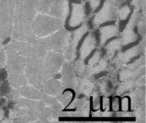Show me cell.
<instances>
[{
  "instance_id": "6",
  "label": "cell",
  "mask_w": 146,
  "mask_h": 123,
  "mask_svg": "<svg viewBox=\"0 0 146 123\" xmlns=\"http://www.w3.org/2000/svg\"><path fill=\"white\" fill-rule=\"evenodd\" d=\"M37 11L65 21L69 11L68 0H34Z\"/></svg>"
},
{
  "instance_id": "20",
  "label": "cell",
  "mask_w": 146,
  "mask_h": 123,
  "mask_svg": "<svg viewBox=\"0 0 146 123\" xmlns=\"http://www.w3.org/2000/svg\"><path fill=\"white\" fill-rule=\"evenodd\" d=\"M135 119L138 122H145V105L142 101L140 104L135 108Z\"/></svg>"
},
{
  "instance_id": "4",
  "label": "cell",
  "mask_w": 146,
  "mask_h": 123,
  "mask_svg": "<svg viewBox=\"0 0 146 123\" xmlns=\"http://www.w3.org/2000/svg\"><path fill=\"white\" fill-rule=\"evenodd\" d=\"M64 21L48 15L38 13L32 23L33 33L37 38L49 35L63 28Z\"/></svg>"
},
{
  "instance_id": "22",
  "label": "cell",
  "mask_w": 146,
  "mask_h": 123,
  "mask_svg": "<svg viewBox=\"0 0 146 123\" xmlns=\"http://www.w3.org/2000/svg\"><path fill=\"white\" fill-rule=\"evenodd\" d=\"M12 86H11L10 83L8 79L3 80L0 84V95L2 96L9 97L11 96Z\"/></svg>"
},
{
  "instance_id": "16",
  "label": "cell",
  "mask_w": 146,
  "mask_h": 123,
  "mask_svg": "<svg viewBox=\"0 0 146 123\" xmlns=\"http://www.w3.org/2000/svg\"><path fill=\"white\" fill-rule=\"evenodd\" d=\"M62 86L61 82L54 78H49L43 83L41 90L50 96H56L61 92Z\"/></svg>"
},
{
  "instance_id": "10",
  "label": "cell",
  "mask_w": 146,
  "mask_h": 123,
  "mask_svg": "<svg viewBox=\"0 0 146 123\" xmlns=\"http://www.w3.org/2000/svg\"><path fill=\"white\" fill-rule=\"evenodd\" d=\"M99 48L96 39L91 31H88L82 38L77 47V60L84 61Z\"/></svg>"
},
{
  "instance_id": "8",
  "label": "cell",
  "mask_w": 146,
  "mask_h": 123,
  "mask_svg": "<svg viewBox=\"0 0 146 123\" xmlns=\"http://www.w3.org/2000/svg\"><path fill=\"white\" fill-rule=\"evenodd\" d=\"M17 0H0V39H11L13 20Z\"/></svg>"
},
{
  "instance_id": "25",
  "label": "cell",
  "mask_w": 146,
  "mask_h": 123,
  "mask_svg": "<svg viewBox=\"0 0 146 123\" xmlns=\"http://www.w3.org/2000/svg\"><path fill=\"white\" fill-rule=\"evenodd\" d=\"M6 50L5 45L3 44V40L0 39V67H3L6 64Z\"/></svg>"
},
{
  "instance_id": "7",
  "label": "cell",
  "mask_w": 146,
  "mask_h": 123,
  "mask_svg": "<svg viewBox=\"0 0 146 123\" xmlns=\"http://www.w3.org/2000/svg\"><path fill=\"white\" fill-rule=\"evenodd\" d=\"M118 20L117 8L110 0H104L100 7L87 18L85 23L91 31L104 22Z\"/></svg>"
},
{
  "instance_id": "24",
  "label": "cell",
  "mask_w": 146,
  "mask_h": 123,
  "mask_svg": "<svg viewBox=\"0 0 146 123\" xmlns=\"http://www.w3.org/2000/svg\"><path fill=\"white\" fill-rule=\"evenodd\" d=\"M145 57L144 55H142L140 57H139L137 59H136L135 61L132 62L130 64L127 65V67L131 70H136L139 68H140L142 66L145 65Z\"/></svg>"
},
{
  "instance_id": "21",
  "label": "cell",
  "mask_w": 146,
  "mask_h": 123,
  "mask_svg": "<svg viewBox=\"0 0 146 123\" xmlns=\"http://www.w3.org/2000/svg\"><path fill=\"white\" fill-rule=\"evenodd\" d=\"M120 100L121 96L116 95L113 97H110L109 111L119 112L120 111Z\"/></svg>"
},
{
  "instance_id": "2",
  "label": "cell",
  "mask_w": 146,
  "mask_h": 123,
  "mask_svg": "<svg viewBox=\"0 0 146 123\" xmlns=\"http://www.w3.org/2000/svg\"><path fill=\"white\" fill-rule=\"evenodd\" d=\"M6 50V69L8 73V79L12 87L18 89L19 87L28 82L25 75L26 58L19 53L9 42L5 45Z\"/></svg>"
},
{
  "instance_id": "14",
  "label": "cell",
  "mask_w": 146,
  "mask_h": 123,
  "mask_svg": "<svg viewBox=\"0 0 146 123\" xmlns=\"http://www.w3.org/2000/svg\"><path fill=\"white\" fill-rule=\"evenodd\" d=\"M72 62H65L61 68V83L62 89L72 88L75 89L77 86L78 77L75 72L74 66Z\"/></svg>"
},
{
  "instance_id": "12",
  "label": "cell",
  "mask_w": 146,
  "mask_h": 123,
  "mask_svg": "<svg viewBox=\"0 0 146 123\" xmlns=\"http://www.w3.org/2000/svg\"><path fill=\"white\" fill-rule=\"evenodd\" d=\"M17 89L20 93L21 96H23L25 98L40 100L45 105L52 106L56 101V99L52 97V96L48 95L43 91L37 89L33 86L31 87L28 85H25V86L20 87Z\"/></svg>"
},
{
  "instance_id": "23",
  "label": "cell",
  "mask_w": 146,
  "mask_h": 123,
  "mask_svg": "<svg viewBox=\"0 0 146 123\" xmlns=\"http://www.w3.org/2000/svg\"><path fill=\"white\" fill-rule=\"evenodd\" d=\"M120 111H132L131 99H130L129 95H125L121 97V100H120Z\"/></svg>"
},
{
  "instance_id": "15",
  "label": "cell",
  "mask_w": 146,
  "mask_h": 123,
  "mask_svg": "<svg viewBox=\"0 0 146 123\" xmlns=\"http://www.w3.org/2000/svg\"><path fill=\"white\" fill-rule=\"evenodd\" d=\"M99 48L101 49L105 57H109L110 58L122 48V42L120 36L112 38Z\"/></svg>"
},
{
  "instance_id": "27",
  "label": "cell",
  "mask_w": 146,
  "mask_h": 123,
  "mask_svg": "<svg viewBox=\"0 0 146 123\" xmlns=\"http://www.w3.org/2000/svg\"><path fill=\"white\" fill-rule=\"evenodd\" d=\"M79 1H82V2H84V1H85V0H79Z\"/></svg>"
},
{
  "instance_id": "17",
  "label": "cell",
  "mask_w": 146,
  "mask_h": 123,
  "mask_svg": "<svg viewBox=\"0 0 146 123\" xmlns=\"http://www.w3.org/2000/svg\"><path fill=\"white\" fill-rule=\"evenodd\" d=\"M145 87L144 86H141L135 87L133 89L128 95L130 97L131 102V107L132 108H135L143 101L145 97Z\"/></svg>"
},
{
  "instance_id": "1",
  "label": "cell",
  "mask_w": 146,
  "mask_h": 123,
  "mask_svg": "<svg viewBox=\"0 0 146 123\" xmlns=\"http://www.w3.org/2000/svg\"><path fill=\"white\" fill-rule=\"evenodd\" d=\"M38 13L34 0H17L13 20L11 40L33 42L38 39L32 29L33 21Z\"/></svg>"
},
{
  "instance_id": "18",
  "label": "cell",
  "mask_w": 146,
  "mask_h": 123,
  "mask_svg": "<svg viewBox=\"0 0 146 123\" xmlns=\"http://www.w3.org/2000/svg\"><path fill=\"white\" fill-rule=\"evenodd\" d=\"M137 87L135 80H131L123 82L121 85H120L117 87V89H115V92L117 95L120 96L128 95L133 89Z\"/></svg>"
},
{
  "instance_id": "28",
  "label": "cell",
  "mask_w": 146,
  "mask_h": 123,
  "mask_svg": "<svg viewBox=\"0 0 146 123\" xmlns=\"http://www.w3.org/2000/svg\"><path fill=\"white\" fill-rule=\"evenodd\" d=\"M123 1H125V0H123Z\"/></svg>"
},
{
  "instance_id": "13",
  "label": "cell",
  "mask_w": 146,
  "mask_h": 123,
  "mask_svg": "<svg viewBox=\"0 0 146 123\" xmlns=\"http://www.w3.org/2000/svg\"><path fill=\"white\" fill-rule=\"evenodd\" d=\"M91 32L96 39L98 47L103 46L112 38L119 35L117 23L114 25L97 27L91 30Z\"/></svg>"
},
{
  "instance_id": "11",
  "label": "cell",
  "mask_w": 146,
  "mask_h": 123,
  "mask_svg": "<svg viewBox=\"0 0 146 123\" xmlns=\"http://www.w3.org/2000/svg\"><path fill=\"white\" fill-rule=\"evenodd\" d=\"M144 45L145 42L141 40L140 42L124 50H119L113 55L117 59L120 64L127 65L143 55Z\"/></svg>"
},
{
  "instance_id": "19",
  "label": "cell",
  "mask_w": 146,
  "mask_h": 123,
  "mask_svg": "<svg viewBox=\"0 0 146 123\" xmlns=\"http://www.w3.org/2000/svg\"><path fill=\"white\" fill-rule=\"evenodd\" d=\"M104 57H105L104 53L102 51L100 48H98L96 52H94L87 59L84 60V62L88 68H92L96 66Z\"/></svg>"
},
{
  "instance_id": "26",
  "label": "cell",
  "mask_w": 146,
  "mask_h": 123,
  "mask_svg": "<svg viewBox=\"0 0 146 123\" xmlns=\"http://www.w3.org/2000/svg\"><path fill=\"white\" fill-rule=\"evenodd\" d=\"M130 4L142 11L145 10V0H131Z\"/></svg>"
},
{
  "instance_id": "5",
  "label": "cell",
  "mask_w": 146,
  "mask_h": 123,
  "mask_svg": "<svg viewBox=\"0 0 146 123\" xmlns=\"http://www.w3.org/2000/svg\"><path fill=\"white\" fill-rule=\"evenodd\" d=\"M65 58L61 52L55 51L48 52L43 59L40 72V80L43 83L45 80L55 77L61 70Z\"/></svg>"
},
{
  "instance_id": "3",
  "label": "cell",
  "mask_w": 146,
  "mask_h": 123,
  "mask_svg": "<svg viewBox=\"0 0 146 123\" xmlns=\"http://www.w3.org/2000/svg\"><path fill=\"white\" fill-rule=\"evenodd\" d=\"M70 36L71 32L63 28L46 37L38 38L32 43L38 52L45 56L50 51H64L68 45Z\"/></svg>"
},
{
  "instance_id": "9",
  "label": "cell",
  "mask_w": 146,
  "mask_h": 123,
  "mask_svg": "<svg viewBox=\"0 0 146 123\" xmlns=\"http://www.w3.org/2000/svg\"><path fill=\"white\" fill-rule=\"evenodd\" d=\"M84 2L69 3L68 13L64 21L63 28L70 32L78 29L89 17L85 10Z\"/></svg>"
}]
</instances>
